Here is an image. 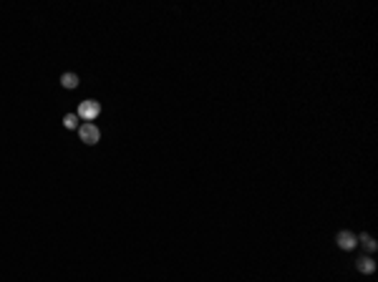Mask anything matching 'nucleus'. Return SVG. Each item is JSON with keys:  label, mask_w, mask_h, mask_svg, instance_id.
I'll use <instances>...</instances> for the list:
<instances>
[{"label": "nucleus", "mask_w": 378, "mask_h": 282, "mask_svg": "<svg viewBox=\"0 0 378 282\" xmlns=\"http://www.w3.org/2000/svg\"><path fill=\"white\" fill-rule=\"evenodd\" d=\"M356 267H358V272H363V275H371V272L376 270V262H373L371 257H360V260L356 262Z\"/></svg>", "instance_id": "4"}, {"label": "nucleus", "mask_w": 378, "mask_h": 282, "mask_svg": "<svg viewBox=\"0 0 378 282\" xmlns=\"http://www.w3.org/2000/svg\"><path fill=\"white\" fill-rule=\"evenodd\" d=\"M63 126L66 129H78V113H66L63 116Z\"/></svg>", "instance_id": "6"}, {"label": "nucleus", "mask_w": 378, "mask_h": 282, "mask_svg": "<svg viewBox=\"0 0 378 282\" xmlns=\"http://www.w3.org/2000/svg\"><path fill=\"white\" fill-rule=\"evenodd\" d=\"M336 242H338V247H340V249H353V247L358 244V237H356L353 232H338Z\"/></svg>", "instance_id": "3"}, {"label": "nucleus", "mask_w": 378, "mask_h": 282, "mask_svg": "<svg viewBox=\"0 0 378 282\" xmlns=\"http://www.w3.org/2000/svg\"><path fill=\"white\" fill-rule=\"evenodd\" d=\"M358 242H360L363 247H366L368 252H373V249L378 247V244H376V240H373V237H371V234H363V237H358Z\"/></svg>", "instance_id": "7"}, {"label": "nucleus", "mask_w": 378, "mask_h": 282, "mask_svg": "<svg viewBox=\"0 0 378 282\" xmlns=\"http://www.w3.org/2000/svg\"><path fill=\"white\" fill-rule=\"evenodd\" d=\"M78 136H81V141L83 144H89V146H94V144H98L101 141V131H98V126L96 124H81L78 126Z\"/></svg>", "instance_id": "2"}, {"label": "nucleus", "mask_w": 378, "mask_h": 282, "mask_svg": "<svg viewBox=\"0 0 378 282\" xmlns=\"http://www.w3.org/2000/svg\"><path fill=\"white\" fill-rule=\"evenodd\" d=\"M61 86L63 88H76L78 86V76H76V73H63V76H61Z\"/></svg>", "instance_id": "5"}, {"label": "nucleus", "mask_w": 378, "mask_h": 282, "mask_svg": "<svg viewBox=\"0 0 378 282\" xmlns=\"http://www.w3.org/2000/svg\"><path fill=\"white\" fill-rule=\"evenodd\" d=\"M101 113V103L89 98V101H81V106H78V118H83V121H89L94 124V118Z\"/></svg>", "instance_id": "1"}]
</instances>
